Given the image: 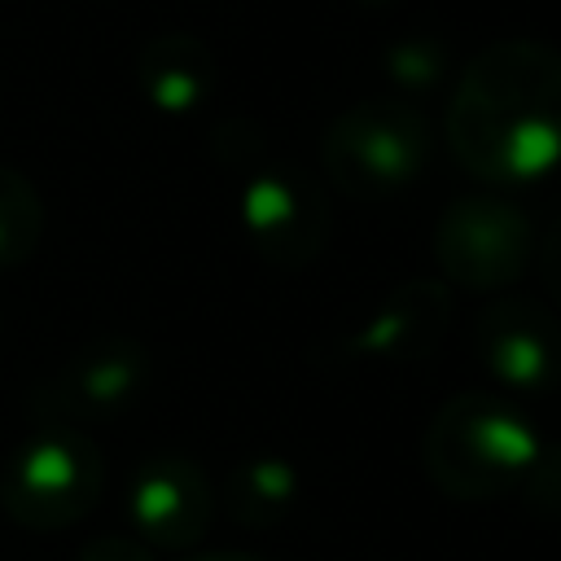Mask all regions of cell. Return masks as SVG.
<instances>
[{
  "instance_id": "cell-6",
  "label": "cell",
  "mask_w": 561,
  "mask_h": 561,
  "mask_svg": "<svg viewBox=\"0 0 561 561\" xmlns=\"http://www.w3.org/2000/svg\"><path fill=\"white\" fill-rule=\"evenodd\" d=\"M486 373L513 390H548L561 381V324L539 302H495L478 324Z\"/></svg>"
},
{
  "instance_id": "cell-1",
  "label": "cell",
  "mask_w": 561,
  "mask_h": 561,
  "mask_svg": "<svg viewBox=\"0 0 561 561\" xmlns=\"http://www.w3.org/2000/svg\"><path fill=\"white\" fill-rule=\"evenodd\" d=\"M447 140L478 180H539L561 162V48L500 39L456 79Z\"/></svg>"
},
{
  "instance_id": "cell-9",
  "label": "cell",
  "mask_w": 561,
  "mask_h": 561,
  "mask_svg": "<svg viewBox=\"0 0 561 561\" xmlns=\"http://www.w3.org/2000/svg\"><path fill=\"white\" fill-rule=\"evenodd\" d=\"M18 482H22V495L31 500H48V495L66 500V513L75 517L96 495V456L83 438L48 434L22 456Z\"/></svg>"
},
{
  "instance_id": "cell-4",
  "label": "cell",
  "mask_w": 561,
  "mask_h": 561,
  "mask_svg": "<svg viewBox=\"0 0 561 561\" xmlns=\"http://www.w3.org/2000/svg\"><path fill=\"white\" fill-rule=\"evenodd\" d=\"M434 250L460 289H504L530 259V224L513 202L465 197L447 206Z\"/></svg>"
},
{
  "instance_id": "cell-11",
  "label": "cell",
  "mask_w": 561,
  "mask_h": 561,
  "mask_svg": "<svg viewBox=\"0 0 561 561\" xmlns=\"http://www.w3.org/2000/svg\"><path fill=\"white\" fill-rule=\"evenodd\" d=\"M232 508L245 522H272L276 513H285L298 495V473L289 460L280 456H254L245 465H237L232 473Z\"/></svg>"
},
{
  "instance_id": "cell-7",
  "label": "cell",
  "mask_w": 561,
  "mask_h": 561,
  "mask_svg": "<svg viewBox=\"0 0 561 561\" xmlns=\"http://www.w3.org/2000/svg\"><path fill=\"white\" fill-rule=\"evenodd\" d=\"M131 513L140 522V530L158 543H193L206 522H210V486L202 478L197 465L180 460V456H162L153 460L136 486H131Z\"/></svg>"
},
{
  "instance_id": "cell-17",
  "label": "cell",
  "mask_w": 561,
  "mask_h": 561,
  "mask_svg": "<svg viewBox=\"0 0 561 561\" xmlns=\"http://www.w3.org/2000/svg\"><path fill=\"white\" fill-rule=\"evenodd\" d=\"M355 4H368V9H377V4H394V0H355Z\"/></svg>"
},
{
  "instance_id": "cell-3",
  "label": "cell",
  "mask_w": 561,
  "mask_h": 561,
  "mask_svg": "<svg viewBox=\"0 0 561 561\" xmlns=\"http://www.w3.org/2000/svg\"><path fill=\"white\" fill-rule=\"evenodd\" d=\"M430 158V127L412 105L364 101L324 131V171L351 197H386L416 180Z\"/></svg>"
},
{
  "instance_id": "cell-16",
  "label": "cell",
  "mask_w": 561,
  "mask_h": 561,
  "mask_svg": "<svg viewBox=\"0 0 561 561\" xmlns=\"http://www.w3.org/2000/svg\"><path fill=\"white\" fill-rule=\"evenodd\" d=\"M197 561H263V557H241V552H219V557H197Z\"/></svg>"
},
{
  "instance_id": "cell-12",
  "label": "cell",
  "mask_w": 561,
  "mask_h": 561,
  "mask_svg": "<svg viewBox=\"0 0 561 561\" xmlns=\"http://www.w3.org/2000/svg\"><path fill=\"white\" fill-rule=\"evenodd\" d=\"M136 386V351H110L105 359H96L88 373H83V394L96 399V403H110V399H123L127 390Z\"/></svg>"
},
{
  "instance_id": "cell-13",
  "label": "cell",
  "mask_w": 561,
  "mask_h": 561,
  "mask_svg": "<svg viewBox=\"0 0 561 561\" xmlns=\"http://www.w3.org/2000/svg\"><path fill=\"white\" fill-rule=\"evenodd\" d=\"M386 66H390V75H394L403 88H425V83H434V79L443 75V48L430 44V39H412V44L390 48Z\"/></svg>"
},
{
  "instance_id": "cell-5",
  "label": "cell",
  "mask_w": 561,
  "mask_h": 561,
  "mask_svg": "<svg viewBox=\"0 0 561 561\" xmlns=\"http://www.w3.org/2000/svg\"><path fill=\"white\" fill-rule=\"evenodd\" d=\"M241 215H245V228L254 232L259 250L289 267L316 259L329 237L324 197L316 193V184L302 171H285V167L259 171L245 184Z\"/></svg>"
},
{
  "instance_id": "cell-15",
  "label": "cell",
  "mask_w": 561,
  "mask_h": 561,
  "mask_svg": "<svg viewBox=\"0 0 561 561\" xmlns=\"http://www.w3.org/2000/svg\"><path fill=\"white\" fill-rule=\"evenodd\" d=\"M83 561H149V552L145 548H131L123 539H105L92 552H83Z\"/></svg>"
},
{
  "instance_id": "cell-10",
  "label": "cell",
  "mask_w": 561,
  "mask_h": 561,
  "mask_svg": "<svg viewBox=\"0 0 561 561\" xmlns=\"http://www.w3.org/2000/svg\"><path fill=\"white\" fill-rule=\"evenodd\" d=\"M145 79H149V92H153L158 105L188 110L210 88V57L193 39H162V44L149 48Z\"/></svg>"
},
{
  "instance_id": "cell-2",
  "label": "cell",
  "mask_w": 561,
  "mask_h": 561,
  "mask_svg": "<svg viewBox=\"0 0 561 561\" xmlns=\"http://www.w3.org/2000/svg\"><path fill=\"white\" fill-rule=\"evenodd\" d=\"M539 438L495 394L451 399L425 434V469L447 495H500L539 460Z\"/></svg>"
},
{
  "instance_id": "cell-14",
  "label": "cell",
  "mask_w": 561,
  "mask_h": 561,
  "mask_svg": "<svg viewBox=\"0 0 561 561\" xmlns=\"http://www.w3.org/2000/svg\"><path fill=\"white\" fill-rule=\"evenodd\" d=\"M543 276H548V289H552L557 302H561V219L552 224V232H548V241H543Z\"/></svg>"
},
{
  "instance_id": "cell-8",
  "label": "cell",
  "mask_w": 561,
  "mask_h": 561,
  "mask_svg": "<svg viewBox=\"0 0 561 561\" xmlns=\"http://www.w3.org/2000/svg\"><path fill=\"white\" fill-rule=\"evenodd\" d=\"M443 316H447V294L443 285L430 280H412L403 289H394L381 311L346 342L351 355H373V359H412L425 355L438 333H443Z\"/></svg>"
}]
</instances>
